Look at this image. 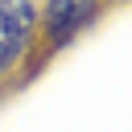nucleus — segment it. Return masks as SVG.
<instances>
[{
  "instance_id": "obj_1",
  "label": "nucleus",
  "mask_w": 132,
  "mask_h": 132,
  "mask_svg": "<svg viewBox=\"0 0 132 132\" xmlns=\"http://www.w3.org/2000/svg\"><path fill=\"white\" fill-rule=\"evenodd\" d=\"M37 33V8L33 0H0V74L16 66V58L29 50Z\"/></svg>"
},
{
  "instance_id": "obj_2",
  "label": "nucleus",
  "mask_w": 132,
  "mask_h": 132,
  "mask_svg": "<svg viewBox=\"0 0 132 132\" xmlns=\"http://www.w3.org/2000/svg\"><path fill=\"white\" fill-rule=\"evenodd\" d=\"M95 4H99V0H50V8H45V33H50V45L70 41L82 25H91Z\"/></svg>"
}]
</instances>
